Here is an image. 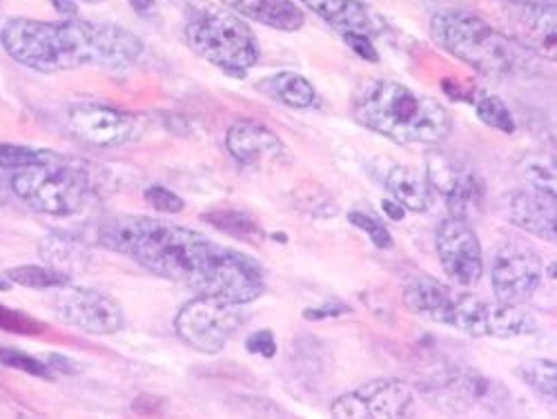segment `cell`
<instances>
[{
	"label": "cell",
	"mask_w": 557,
	"mask_h": 419,
	"mask_svg": "<svg viewBox=\"0 0 557 419\" xmlns=\"http://www.w3.org/2000/svg\"><path fill=\"white\" fill-rule=\"evenodd\" d=\"M99 244L197 295L246 306L265 293V270L255 257L172 221L112 217L99 227Z\"/></svg>",
	"instance_id": "6da1fadb"
},
{
	"label": "cell",
	"mask_w": 557,
	"mask_h": 419,
	"mask_svg": "<svg viewBox=\"0 0 557 419\" xmlns=\"http://www.w3.org/2000/svg\"><path fill=\"white\" fill-rule=\"evenodd\" d=\"M0 48L18 65L57 74L81 67L127 70L144 54V42L125 27L81 19H10L0 27Z\"/></svg>",
	"instance_id": "7a4b0ae2"
},
{
	"label": "cell",
	"mask_w": 557,
	"mask_h": 419,
	"mask_svg": "<svg viewBox=\"0 0 557 419\" xmlns=\"http://www.w3.org/2000/svg\"><path fill=\"white\" fill-rule=\"evenodd\" d=\"M352 116L397 146L435 148L453 130L450 114L440 101L391 78L361 83L352 97Z\"/></svg>",
	"instance_id": "3957f363"
},
{
	"label": "cell",
	"mask_w": 557,
	"mask_h": 419,
	"mask_svg": "<svg viewBox=\"0 0 557 419\" xmlns=\"http://www.w3.org/2000/svg\"><path fill=\"white\" fill-rule=\"evenodd\" d=\"M431 36L444 52L486 78H513L533 72L535 52L467 10H442L431 19Z\"/></svg>",
	"instance_id": "277c9868"
},
{
	"label": "cell",
	"mask_w": 557,
	"mask_h": 419,
	"mask_svg": "<svg viewBox=\"0 0 557 419\" xmlns=\"http://www.w3.org/2000/svg\"><path fill=\"white\" fill-rule=\"evenodd\" d=\"M10 183L23 204L50 217L81 212L99 188L95 165L57 152H50L42 163L12 172Z\"/></svg>",
	"instance_id": "5b68a950"
},
{
	"label": "cell",
	"mask_w": 557,
	"mask_h": 419,
	"mask_svg": "<svg viewBox=\"0 0 557 419\" xmlns=\"http://www.w3.org/2000/svg\"><path fill=\"white\" fill-rule=\"evenodd\" d=\"M185 42L190 50L232 76H244L259 63V40L250 25L230 8L197 5L185 16Z\"/></svg>",
	"instance_id": "8992f818"
},
{
	"label": "cell",
	"mask_w": 557,
	"mask_h": 419,
	"mask_svg": "<svg viewBox=\"0 0 557 419\" xmlns=\"http://www.w3.org/2000/svg\"><path fill=\"white\" fill-rule=\"evenodd\" d=\"M442 325H450L471 337L493 340H516L537 333V321L520 306L455 291Z\"/></svg>",
	"instance_id": "52a82bcc"
},
{
	"label": "cell",
	"mask_w": 557,
	"mask_h": 419,
	"mask_svg": "<svg viewBox=\"0 0 557 419\" xmlns=\"http://www.w3.org/2000/svg\"><path fill=\"white\" fill-rule=\"evenodd\" d=\"M248 315L244 304L227 301L214 295H197L174 317V331L199 353L216 355L244 329Z\"/></svg>",
	"instance_id": "ba28073f"
},
{
	"label": "cell",
	"mask_w": 557,
	"mask_h": 419,
	"mask_svg": "<svg viewBox=\"0 0 557 419\" xmlns=\"http://www.w3.org/2000/svg\"><path fill=\"white\" fill-rule=\"evenodd\" d=\"M422 395L442 412L463 415L471 410H499L506 404L508 391L478 370L446 368L420 386Z\"/></svg>",
	"instance_id": "9c48e42d"
},
{
	"label": "cell",
	"mask_w": 557,
	"mask_h": 419,
	"mask_svg": "<svg viewBox=\"0 0 557 419\" xmlns=\"http://www.w3.org/2000/svg\"><path fill=\"white\" fill-rule=\"evenodd\" d=\"M544 263L537 250L520 239H506L495 250L491 263V286L495 299L506 304H524L542 286Z\"/></svg>",
	"instance_id": "30bf717a"
},
{
	"label": "cell",
	"mask_w": 557,
	"mask_h": 419,
	"mask_svg": "<svg viewBox=\"0 0 557 419\" xmlns=\"http://www.w3.org/2000/svg\"><path fill=\"white\" fill-rule=\"evenodd\" d=\"M426 178L435 199L440 197L453 217L471 221L480 214L484 206V181L467 163L433 150L426 157Z\"/></svg>",
	"instance_id": "8fae6325"
},
{
	"label": "cell",
	"mask_w": 557,
	"mask_h": 419,
	"mask_svg": "<svg viewBox=\"0 0 557 419\" xmlns=\"http://www.w3.org/2000/svg\"><path fill=\"white\" fill-rule=\"evenodd\" d=\"M52 310L61 321L89 335H114L125 323L123 308L116 299L72 284L54 288Z\"/></svg>",
	"instance_id": "7c38bea8"
},
{
	"label": "cell",
	"mask_w": 557,
	"mask_h": 419,
	"mask_svg": "<svg viewBox=\"0 0 557 419\" xmlns=\"http://www.w3.org/2000/svg\"><path fill=\"white\" fill-rule=\"evenodd\" d=\"M67 127L81 141L97 148H121L144 136L141 119L97 103L72 106Z\"/></svg>",
	"instance_id": "4fadbf2b"
},
{
	"label": "cell",
	"mask_w": 557,
	"mask_h": 419,
	"mask_svg": "<svg viewBox=\"0 0 557 419\" xmlns=\"http://www.w3.org/2000/svg\"><path fill=\"white\" fill-rule=\"evenodd\" d=\"M414 393L399 380H370L331 404V415L339 419H393L406 417Z\"/></svg>",
	"instance_id": "5bb4252c"
},
{
	"label": "cell",
	"mask_w": 557,
	"mask_h": 419,
	"mask_svg": "<svg viewBox=\"0 0 557 419\" xmlns=\"http://www.w3.org/2000/svg\"><path fill=\"white\" fill-rule=\"evenodd\" d=\"M435 248L444 272L459 286H475L484 274V257L469 221L448 217L437 225Z\"/></svg>",
	"instance_id": "9a60e30c"
},
{
	"label": "cell",
	"mask_w": 557,
	"mask_h": 419,
	"mask_svg": "<svg viewBox=\"0 0 557 419\" xmlns=\"http://www.w3.org/2000/svg\"><path fill=\"white\" fill-rule=\"evenodd\" d=\"M225 148L230 157L244 168H268L286 161V146L268 125L239 119L225 132Z\"/></svg>",
	"instance_id": "2e32d148"
},
{
	"label": "cell",
	"mask_w": 557,
	"mask_h": 419,
	"mask_svg": "<svg viewBox=\"0 0 557 419\" xmlns=\"http://www.w3.org/2000/svg\"><path fill=\"white\" fill-rule=\"evenodd\" d=\"M506 217L516 227L544 242H555L557 195L535 188L513 190L504 199Z\"/></svg>",
	"instance_id": "e0dca14e"
},
{
	"label": "cell",
	"mask_w": 557,
	"mask_h": 419,
	"mask_svg": "<svg viewBox=\"0 0 557 419\" xmlns=\"http://www.w3.org/2000/svg\"><path fill=\"white\" fill-rule=\"evenodd\" d=\"M232 12L276 32H299L306 25L304 10L295 0H225Z\"/></svg>",
	"instance_id": "ac0fdd59"
},
{
	"label": "cell",
	"mask_w": 557,
	"mask_h": 419,
	"mask_svg": "<svg viewBox=\"0 0 557 419\" xmlns=\"http://www.w3.org/2000/svg\"><path fill=\"white\" fill-rule=\"evenodd\" d=\"M299 3L317 14L321 21H326L339 34L366 32L373 36L375 32H380L375 16L359 0H299Z\"/></svg>",
	"instance_id": "d6986e66"
},
{
	"label": "cell",
	"mask_w": 557,
	"mask_h": 419,
	"mask_svg": "<svg viewBox=\"0 0 557 419\" xmlns=\"http://www.w3.org/2000/svg\"><path fill=\"white\" fill-rule=\"evenodd\" d=\"M384 183L391 197L410 212H429L435 204V195L431 190L426 174L408 165H393L386 172Z\"/></svg>",
	"instance_id": "ffe728a7"
},
{
	"label": "cell",
	"mask_w": 557,
	"mask_h": 419,
	"mask_svg": "<svg viewBox=\"0 0 557 419\" xmlns=\"http://www.w3.org/2000/svg\"><path fill=\"white\" fill-rule=\"evenodd\" d=\"M453 288L444 286L433 276H417L404 291V306L422 319H429L433 323H442L448 301H450Z\"/></svg>",
	"instance_id": "44dd1931"
},
{
	"label": "cell",
	"mask_w": 557,
	"mask_h": 419,
	"mask_svg": "<svg viewBox=\"0 0 557 419\" xmlns=\"http://www.w3.org/2000/svg\"><path fill=\"white\" fill-rule=\"evenodd\" d=\"M261 89L270 99L295 110H308L317 101L314 85L297 72H278L261 83Z\"/></svg>",
	"instance_id": "7402d4cb"
},
{
	"label": "cell",
	"mask_w": 557,
	"mask_h": 419,
	"mask_svg": "<svg viewBox=\"0 0 557 419\" xmlns=\"http://www.w3.org/2000/svg\"><path fill=\"white\" fill-rule=\"evenodd\" d=\"M201 221L216 227L219 232L227 237H235L239 242H261L265 232L257 217L244 210H232V208H214L201 214Z\"/></svg>",
	"instance_id": "603a6c76"
},
{
	"label": "cell",
	"mask_w": 557,
	"mask_h": 419,
	"mask_svg": "<svg viewBox=\"0 0 557 419\" xmlns=\"http://www.w3.org/2000/svg\"><path fill=\"white\" fill-rule=\"evenodd\" d=\"M12 284L32 288V291H54L72 284V274L54 268V266H16L5 272Z\"/></svg>",
	"instance_id": "cb8c5ba5"
},
{
	"label": "cell",
	"mask_w": 557,
	"mask_h": 419,
	"mask_svg": "<svg viewBox=\"0 0 557 419\" xmlns=\"http://www.w3.org/2000/svg\"><path fill=\"white\" fill-rule=\"evenodd\" d=\"M516 378L546 399L557 397V370L553 359H529L516 366Z\"/></svg>",
	"instance_id": "d4e9b609"
},
{
	"label": "cell",
	"mask_w": 557,
	"mask_h": 419,
	"mask_svg": "<svg viewBox=\"0 0 557 419\" xmlns=\"http://www.w3.org/2000/svg\"><path fill=\"white\" fill-rule=\"evenodd\" d=\"M473 108L478 112V119L502 132V134H513L518 130L516 125V119H513V112L508 110V106L495 97V95H486V91H478V97H473Z\"/></svg>",
	"instance_id": "484cf974"
},
{
	"label": "cell",
	"mask_w": 557,
	"mask_h": 419,
	"mask_svg": "<svg viewBox=\"0 0 557 419\" xmlns=\"http://www.w3.org/2000/svg\"><path fill=\"white\" fill-rule=\"evenodd\" d=\"M520 174L529 183V188L555 193V161L546 155H527L520 163Z\"/></svg>",
	"instance_id": "4316f807"
},
{
	"label": "cell",
	"mask_w": 557,
	"mask_h": 419,
	"mask_svg": "<svg viewBox=\"0 0 557 419\" xmlns=\"http://www.w3.org/2000/svg\"><path fill=\"white\" fill-rule=\"evenodd\" d=\"M52 150H38V148H27V146H16V144H0V170H23L36 163H42L50 157Z\"/></svg>",
	"instance_id": "83f0119b"
},
{
	"label": "cell",
	"mask_w": 557,
	"mask_h": 419,
	"mask_svg": "<svg viewBox=\"0 0 557 419\" xmlns=\"http://www.w3.org/2000/svg\"><path fill=\"white\" fill-rule=\"evenodd\" d=\"M297 206L317 219H326V217H335L337 214V206L333 201V197L321 190L319 185H304V188L297 193Z\"/></svg>",
	"instance_id": "f1b7e54d"
},
{
	"label": "cell",
	"mask_w": 557,
	"mask_h": 419,
	"mask_svg": "<svg viewBox=\"0 0 557 419\" xmlns=\"http://www.w3.org/2000/svg\"><path fill=\"white\" fill-rule=\"evenodd\" d=\"M0 363L8 366V368L29 372V375L40 378V380H54V375H57L48 361H40V359L27 355V353L16 350V348H0Z\"/></svg>",
	"instance_id": "f546056e"
},
{
	"label": "cell",
	"mask_w": 557,
	"mask_h": 419,
	"mask_svg": "<svg viewBox=\"0 0 557 419\" xmlns=\"http://www.w3.org/2000/svg\"><path fill=\"white\" fill-rule=\"evenodd\" d=\"M348 221L359 227L363 235L373 242L380 250H391L393 248V235L391 230L384 225V221H380L377 217L368 214V212H359V210H352L348 214Z\"/></svg>",
	"instance_id": "4dcf8cb0"
},
{
	"label": "cell",
	"mask_w": 557,
	"mask_h": 419,
	"mask_svg": "<svg viewBox=\"0 0 557 419\" xmlns=\"http://www.w3.org/2000/svg\"><path fill=\"white\" fill-rule=\"evenodd\" d=\"M0 331L16 333V335H38L45 331V323H40L38 319H34L21 310L0 306Z\"/></svg>",
	"instance_id": "1f68e13d"
},
{
	"label": "cell",
	"mask_w": 557,
	"mask_h": 419,
	"mask_svg": "<svg viewBox=\"0 0 557 419\" xmlns=\"http://www.w3.org/2000/svg\"><path fill=\"white\" fill-rule=\"evenodd\" d=\"M146 201L157 212H163V214H178L185 208V201L178 195H174L172 190L163 188V185H150V188L146 190Z\"/></svg>",
	"instance_id": "d6a6232c"
},
{
	"label": "cell",
	"mask_w": 557,
	"mask_h": 419,
	"mask_svg": "<svg viewBox=\"0 0 557 419\" xmlns=\"http://www.w3.org/2000/svg\"><path fill=\"white\" fill-rule=\"evenodd\" d=\"M342 38L359 59H363L368 63L380 61V52L375 48L373 38H370V34H366V32H342Z\"/></svg>",
	"instance_id": "836d02e7"
},
{
	"label": "cell",
	"mask_w": 557,
	"mask_h": 419,
	"mask_svg": "<svg viewBox=\"0 0 557 419\" xmlns=\"http://www.w3.org/2000/svg\"><path fill=\"white\" fill-rule=\"evenodd\" d=\"M246 350L252 355H261V357H274L276 353V340L272 335V331H257L246 340Z\"/></svg>",
	"instance_id": "e575fe53"
},
{
	"label": "cell",
	"mask_w": 557,
	"mask_h": 419,
	"mask_svg": "<svg viewBox=\"0 0 557 419\" xmlns=\"http://www.w3.org/2000/svg\"><path fill=\"white\" fill-rule=\"evenodd\" d=\"M346 312H350L348 306H321V308H308L304 312V317L310 319V321H319V319H326V317H342Z\"/></svg>",
	"instance_id": "d590c367"
},
{
	"label": "cell",
	"mask_w": 557,
	"mask_h": 419,
	"mask_svg": "<svg viewBox=\"0 0 557 419\" xmlns=\"http://www.w3.org/2000/svg\"><path fill=\"white\" fill-rule=\"evenodd\" d=\"M518 10H555L557 0H504Z\"/></svg>",
	"instance_id": "8d00e7d4"
},
{
	"label": "cell",
	"mask_w": 557,
	"mask_h": 419,
	"mask_svg": "<svg viewBox=\"0 0 557 419\" xmlns=\"http://www.w3.org/2000/svg\"><path fill=\"white\" fill-rule=\"evenodd\" d=\"M48 363H50V368L57 372H76L78 370V366H76V361H72V359H67V357H63V355H50L48 357Z\"/></svg>",
	"instance_id": "74e56055"
},
{
	"label": "cell",
	"mask_w": 557,
	"mask_h": 419,
	"mask_svg": "<svg viewBox=\"0 0 557 419\" xmlns=\"http://www.w3.org/2000/svg\"><path fill=\"white\" fill-rule=\"evenodd\" d=\"M50 3L54 5V10L59 14H63L65 19H74L78 14L76 10V0H50Z\"/></svg>",
	"instance_id": "f35d334b"
},
{
	"label": "cell",
	"mask_w": 557,
	"mask_h": 419,
	"mask_svg": "<svg viewBox=\"0 0 557 419\" xmlns=\"http://www.w3.org/2000/svg\"><path fill=\"white\" fill-rule=\"evenodd\" d=\"M382 210H384L386 217L393 219V221H401V219L406 217V208L399 206L395 199H393V201H391V199H388V201H382Z\"/></svg>",
	"instance_id": "ab89813d"
},
{
	"label": "cell",
	"mask_w": 557,
	"mask_h": 419,
	"mask_svg": "<svg viewBox=\"0 0 557 419\" xmlns=\"http://www.w3.org/2000/svg\"><path fill=\"white\" fill-rule=\"evenodd\" d=\"M76 3H87V5H99L103 0H76Z\"/></svg>",
	"instance_id": "60d3db41"
}]
</instances>
